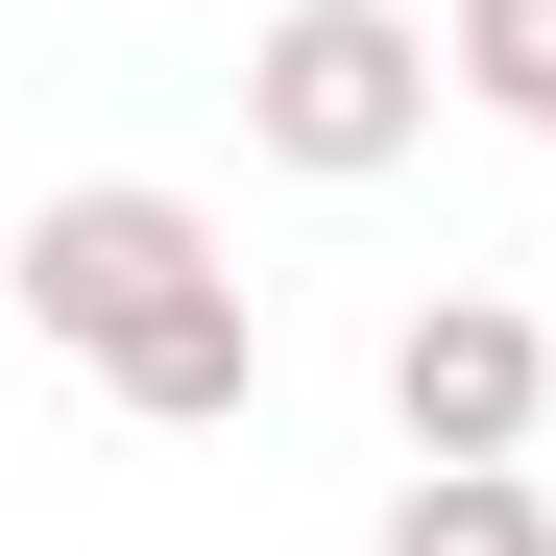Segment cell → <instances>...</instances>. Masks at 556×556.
Returning a JSON list of instances; mask_svg holds the SVG:
<instances>
[{"mask_svg": "<svg viewBox=\"0 0 556 556\" xmlns=\"http://www.w3.org/2000/svg\"><path fill=\"white\" fill-rule=\"evenodd\" d=\"M532 412H556V339L508 291H412L388 315V435L412 459H532Z\"/></svg>", "mask_w": 556, "mask_h": 556, "instance_id": "obj_3", "label": "cell"}, {"mask_svg": "<svg viewBox=\"0 0 556 556\" xmlns=\"http://www.w3.org/2000/svg\"><path fill=\"white\" fill-rule=\"evenodd\" d=\"M435 49H459V98H484V122H532V146H556V0H459Z\"/></svg>", "mask_w": 556, "mask_h": 556, "instance_id": "obj_6", "label": "cell"}, {"mask_svg": "<svg viewBox=\"0 0 556 556\" xmlns=\"http://www.w3.org/2000/svg\"><path fill=\"white\" fill-rule=\"evenodd\" d=\"M98 388H122L146 435H242V412H266V315H242V266H218L194 315H146V339L98 363Z\"/></svg>", "mask_w": 556, "mask_h": 556, "instance_id": "obj_4", "label": "cell"}, {"mask_svg": "<svg viewBox=\"0 0 556 556\" xmlns=\"http://www.w3.org/2000/svg\"><path fill=\"white\" fill-rule=\"evenodd\" d=\"M435 98H459V49L412 0H266V49H242V146L291 169V194H388L435 146Z\"/></svg>", "mask_w": 556, "mask_h": 556, "instance_id": "obj_1", "label": "cell"}, {"mask_svg": "<svg viewBox=\"0 0 556 556\" xmlns=\"http://www.w3.org/2000/svg\"><path fill=\"white\" fill-rule=\"evenodd\" d=\"M363 556H556V508H532V459H412Z\"/></svg>", "mask_w": 556, "mask_h": 556, "instance_id": "obj_5", "label": "cell"}, {"mask_svg": "<svg viewBox=\"0 0 556 556\" xmlns=\"http://www.w3.org/2000/svg\"><path fill=\"white\" fill-rule=\"evenodd\" d=\"M0 291H25V339H49V363H122L146 315H194V291H218V218L169 194V169H73V194H25Z\"/></svg>", "mask_w": 556, "mask_h": 556, "instance_id": "obj_2", "label": "cell"}]
</instances>
